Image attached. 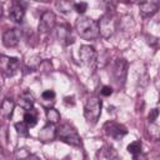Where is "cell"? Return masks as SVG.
I'll return each instance as SVG.
<instances>
[{"label":"cell","mask_w":160,"mask_h":160,"mask_svg":"<svg viewBox=\"0 0 160 160\" xmlns=\"http://www.w3.org/2000/svg\"><path fill=\"white\" fill-rule=\"evenodd\" d=\"M56 138L71 146H81V139L74 126L64 122L56 128Z\"/></svg>","instance_id":"2"},{"label":"cell","mask_w":160,"mask_h":160,"mask_svg":"<svg viewBox=\"0 0 160 160\" xmlns=\"http://www.w3.org/2000/svg\"><path fill=\"white\" fill-rule=\"evenodd\" d=\"M25 15V5L20 0H14L9 10V18L15 22H21Z\"/></svg>","instance_id":"11"},{"label":"cell","mask_w":160,"mask_h":160,"mask_svg":"<svg viewBox=\"0 0 160 160\" xmlns=\"http://www.w3.org/2000/svg\"><path fill=\"white\" fill-rule=\"evenodd\" d=\"M34 102H35L34 95H32L29 90H24V91L20 94V96H19V105H20L22 109H25V110L31 109L32 105H34Z\"/></svg>","instance_id":"14"},{"label":"cell","mask_w":160,"mask_h":160,"mask_svg":"<svg viewBox=\"0 0 160 160\" xmlns=\"http://www.w3.org/2000/svg\"><path fill=\"white\" fill-rule=\"evenodd\" d=\"M100 92H101L102 96H110L112 94V89H111V86H106L105 85V86L101 88V91Z\"/></svg>","instance_id":"25"},{"label":"cell","mask_w":160,"mask_h":160,"mask_svg":"<svg viewBox=\"0 0 160 160\" xmlns=\"http://www.w3.org/2000/svg\"><path fill=\"white\" fill-rule=\"evenodd\" d=\"M79 58L81 60V62L90 68V69H94L95 65H96V58H98V54L95 51V49L90 45H82L79 50Z\"/></svg>","instance_id":"6"},{"label":"cell","mask_w":160,"mask_h":160,"mask_svg":"<svg viewBox=\"0 0 160 160\" xmlns=\"http://www.w3.org/2000/svg\"><path fill=\"white\" fill-rule=\"evenodd\" d=\"M0 90H1V86H0Z\"/></svg>","instance_id":"29"},{"label":"cell","mask_w":160,"mask_h":160,"mask_svg":"<svg viewBox=\"0 0 160 160\" xmlns=\"http://www.w3.org/2000/svg\"><path fill=\"white\" fill-rule=\"evenodd\" d=\"M104 130H105L108 136H110L112 139H116V140L121 139L122 136H125L128 134V129L124 125H121V124H119L116 121H108V122H105Z\"/></svg>","instance_id":"8"},{"label":"cell","mask_w":160,"mask_h":160,"mask_svg":"<svg viewBox=\"0 0 160 160\" xmlns=\"http://www.w3.org/2000/svg\"><path fill=\"white\" fill-rule=\"evenodd\" d=\"M55 20H56V18L52 11H50V10L44 11L40 18V22H39V31L41 34H46L50 30H52L55 26Z\"/></svg>","instance_id":"9"},{"label":"cell","mask_w":160,"mask_h":160,"mask_svg":"<svg viewBox=\"0 0 160 160\" xmlns=\"http://www.w3.org/2000/svg\"><path fill=\"white\" fill-rule=\"evenodd\" d=\"M46 118H48V121L50 124L55 125L60 121V112L54 108H48L46 109Z\"/></svg>","instance_id":"19"},{"label":"cell","mask_w":160,"mask_h":160,"mask_svg":"<svg viewBox=\"0 0 160 160\" xmlns=\"http://www.w3.org/2000/svg\"><path fill=\"white\" fill-rule=\"evenodd\" d=\"M74 5H75L74 0H56L55 1V8L60 12H64V14L70 12L74 9Z\"/></svg>","instance_id":"17"},{"label":"cell","mask_w":160,"mask_h":160,"mask_svg":"<svg viewBox=\"0 0 160 160\" xmlns=\"http://www.w3.org/2000/svg\"><path fill=\"white\" fill-rule=\"evenodd\" d=\"M121 2H125V4H132V2H135V1H138V0H120Z\"/></svg>","instance_id":"27"},{"label":"cell","mask_w":160,"mask_h":160,"mask_svg":"<svg viewBox=\"0 0 160 160\" xmlns=\"http://www.w3.org/2000/svg\"><path fill=\"white\" fill-rule=\"evenodd\" d=\"M159 0H144L140 2L139 9L142 16H152L159 10Z\"/></svg>","instance_id":"12"},{"label":"cell","mask_w":160,"mask_h":160,"mask_svg":"<svg viewBox=\"0 0 160 160\" xmlns=\"http://www.w3.org/2000/svg\"><path fill=\"white\" fill-rule=\"evenodd\" d=\"M21 38V31L16 28L14 29H9L2 34V44L6 48H15Z\"/></svg>","instance_id":"10"},{"label":"cell","mask_w":160,"mask_h":160,"mask_svg":"<svg viewBox=\"0 0 160 160\" xmlns=\"http://www.w3.org/2000/svg\"><path fill=\"white\" fill-rule=\"evenodd\" d=\"M74 9H75L79 14H84V12L86 11V9H88V4L84 2V1H81V2H75Z\"/></svg>","instance_id":"24"},{"label":"cell","mask_w":160,"mask_h":160,"mask_svg":"<svg viewBox=\"0 0 160 160\" xmlns=\"http://www.w3.org/2000/svg\"><path fill=\"white\" fill-rule=\"evenodd\" d=\"M96 158L98 159H116L118 158V154L116 151L109 146V145H104L96 154Z\"/></svg>","instance_id":"15"},{"label":"cell","mask_w":160,"mask_h":160,"mask_svg":"<svg viewBox=\"0 0 160 160\" xmlns=\"http://www.w3.org/2000/svg\"><path fill=\"white\" fill-rule=\"evenodd\" d=\"M19 68V59L10 58L6 55H0V71L6 76L11 78L16 74Z\"/></svg>","instance_id":"4"},{"label":"cell","mask_w":160,"mask_h":160,"mask_svg":"<svg viewBox=\"0 0 160 160\" xmlns=\"http://www.w3.org/2000/svg\"><path fill=\"white\" fill-rule=\"evenodd\" d=\"M98 24H99L100 35H102L104 38H110L116 29V20L110 12L105 14Z\"/></svg>","instance_id":"5"},{"label":"cell","mask_w":160,"mask_h":160,"mask_svg":"<svg viewBox=\"0 0 160 160\" xmlns=\"http://www.w3.org/2000/svg\"><path fill=\"white\" fill-rule=\"evenodd\" d=\"M126 72H128V62L124 59H116L112 66V71H111L114 80L118 84L122 85L126 79Z\"/></svg>","instance_id":"7"},{"label":"cell","mask_w":160,"mask_h":160,"mask_svg":"<svg viewBox=\"0 0 160 160\" xmlns=\"http://www.w3.org/2000/svg\"><path fill=\"white\" fill-rule=\"evenodd\" d=\"M41 102H42L44 106L46 105V102H50L52 105L55 102V92L52 90H45V91H42V94H41Z\"/></svg>","instance_id":"20"},{"label":"cell","mask_w":160,"mask_h":160,"mask_svg":"<svg viewBox=\"0 0 160 160\" xmlns=\"http://www.w3.org/2000/svg\"><path fill=\"white\" fill-rule=\"evenodd\" d=\"M75 29L79 36L85 40H96L100 36L98 21L90 18H85V16L79 18L75 22Z\"/></svg>","instance_id":"1"},{"label":"cell","mask_w":160,"mask_h":160,"mask_svg":"<svg viewBox=\"0 0 160 160\" xmlns=\"http://www.w3.org/2000/svg\"><path fill=\"white\" fill-rule=\"evenodd\" d=\"M56 138V128L54 126V124H48L45 125L40 131H39V139L41 141H51L52 139Z\"/></svg>","instance_id":"13"},{"label":"cell","mask_w":160,"mask_h":160,"mask_svg":"<svg viewBox=\"0 0 160 160\" xmlns=\"http://www.w3.org/2000/svg\"><path fill=\"white\" fill-rule=\"evenodd\" d=\"M14 106H15V104H14V101H12L11 99H5V100L1 102V106H0V114H1L4 118L9 119V118L11 116V114H12Z\"/></svg>","instance_id":"16"},{"label":"cell","mask_w":160,"mask_h":160,"mask_svg":"<svg viewBox=\"0 0 160 160\" xmlns=\"http://www.w3.org/2000/svg\"><path fill=\"white\" fill-rule=\"evenodd\" d=\"M128 151H129L134 158H136V156L141 152V142H140V141H134V142L129 144V145H128Z\"/></svg>","instance_id":"21"},{"label":"cell","mask_w":160,"mask_h":160,"mask_svg":"<svg viewBox=\"0 0 160 160\" xmlns=\"http://www.w3.org/2000/svg\"><path fill=\"white\" fill-rule=\"evenodd\" d=\"M101 106H102V102L98 96L90 95L86 99L85 105H84V116L88 122L95 124L99 120L101 115Z\"/></svg>","instance_id":"3"},{"label":"cell","mask_w":160,"mask_h":160,"mask_svg":"<svg viewBox=\"0 0 160 160\" xmlns=\"http://www.w3.org/2000/svg\"><path fill=\"white\" fill-rule=\"evenodd\" d=\"M158 115H159L158 109H152V110L150 111V114H149V121H150V122H154V121L156 120Z\"/></svg>","instance_id":"26"},{"label":"cell","mask_w":160,"mask_h":160,"mask_svg":"<svg viewBox=\"0 0 160 160\" xmlns=\"http://www.w3.org/2000/svg\"><path fill=\"white\" fill-rule=\"evenodd\" d=\"M15 129H16V131H18V134L20 136H28L29 135V126L26 125L25 121L16 122L15 124Z\"/></svg>","instance_id":"23"},{"label":"cell","mask_w":160,"mask_h":160,"mask_svg":"<svg viewBox=\"0 0 160 160\" xmlns=\"http://www.w3.org/2000/svg\"><path fill=\"white\" fill-rule=\"evenodd\" d=\"M1 15H2V4L0 2V18H1Z\"/></svg>","instance_id":"28"},{"label":"cell","mask_w":160,"mask_h":160,"mask_svg":"<svg viewBox=\"0 0 160 160\" xmlns=\"http://www.w3.org/2000/svg\"><path fill=\"white\" fill-rule=\"evenodd\" d=\"M24 121L29 128H34L38 124V111L34 108L26 110V112L24 114Z\"/></svg>","instance_id":"18"},{"label":"cell","mask_w":160,"mask_h":160,"mask_svg":"<svg viewBox=\"0 0 160 160\" xmlns=\"http://www.w3.org/2000/svg\"><path fill=\"white\" fill-rule=\"evenodd\" d=\"M59 38H60L61 40H68V44H69V42H72L71 31H70V29H69L68 26L59 29Z\"/></svg>","instance_id":"22"}]
</instances>
